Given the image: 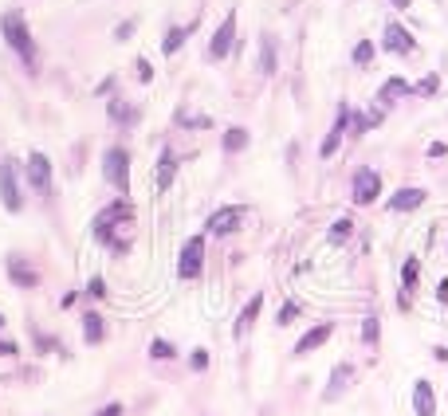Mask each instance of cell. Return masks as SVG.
I'll list each match as a JSON object with an SVG mask.
<instances>
[{
	"instance_id": "1",
	"label": "cell",
	"mask_w": 448,
	"mask_h": 416,
	"mask_svg": "<svg viewBox=\"0 0 448 416\" xmlns=\"http://www.w3.org/2000/svg\"><path fill=\"white\" fill-rule=\"evenodd\" d=\"M95 240H99L107 251H126L134 244V204L126 197H118L114 204H107L90 224Z\"/></svg>"
},
{
	"instance_id": "2",
	"label": "cell",
	"mask_w": 448,
	"mask_h": 416,
	"mask_svg": "<svg viewBox=\"0 0 448 416\" xmlns=\"http://www.w3.org/2000/svg\"><path fill=\"white\" fill-rule=\"evenodd\" d=\"M0 32H4L8 48L24 60V67L36 71V40H32V32H28V24H24L20 12H4V16H0Z\"/></svg>"
},
{
	"instance_id": "3",
	"label": "cell",
	"mask_w": 448,
	"mask_h": 416,
	"mask_svg": "<svg viewBox=\"0 0 448 416\" xmlns=\"http://www.w3.org/2000/svg\"><path fill=\"white\" fill-rule=\"evenodd\" d=\"M102 177L118 188L122 197L130 193V153L122 146H110L107 153H102Z\"/></svg>"
},
{
	"instance_id": "4",
	"label": "cell",
	"mask_w": 448,
	"mask_h": 416,
	"mask_svg": "<svg viewBox=\"0 0 448 416\" xmlns=\"http://www.w3.org/2000/svg\"><path fill=\"white\" fill-rule=\"evenodd\" d=\"M0 200L8 212H20L24 208V193H20V165L12 158L0 161Z\"/></svg>"
},
{
	"instance_id": "5",
	"label": "cell",
	"mask_w": 448,
	"mask_h": 416,
	"mask_svg": "<svg viewBox=\"0 0 448 416\" xmlns=\"http://www.w3.org/2000/svg\"><path fill=\"white\" fill-rule=\"evenodd\" d=\"M201 268H205V236H189L185 248L177 256V275L181 279H197Z\"/></svg>"
},
{
	"instance_id": "6",
	"label": "cell",
	"mask_w": 448,
	"mask_h": 416,
	"mask_svg": "<svg viewBox=\"0 0 448 416\" xmlns=\"http://www.w3.org/2000/svg\"><path fill=\"white\" fill-rule=\"evenodd\" d=\"M232 43H236V12H229L224 20H220V28L212 32V40H209V60L220 63L224 55L232 51Z\"/></svg>"
},
{
	"instance_id": "7",
	"label": "cell",
	"mask_w": 448,
	"mask_h": 416,
	"mask_svg": "<svg viewBox=\"0 0 448 416\" xmlns=\"http://www.w3.org/2000/svg\"><path fill=\"white\" fill-rule=\"evenodd\" d=\"M28 185L36 188L40 197H48V193H51V161L43 158L40 149L28 153Z\"/></svg>"
},
{
	"instance_id": "8",
	"label": "cell",
	"mask_w": 448,
	"mask_h": 416,
	"mask_svg": "<svg viewBox=\"0 0 448 416\" xmlns=\"http://www.w3.org/2000/svg\"><path fill=\"white\" fill-rule=\"evenodd\" d=\"M240 208L236 204H224V208H217V212H212L209 216V224H205V232H209V236H232V232L240 228Z\"/></svg>"
},
{
	"instance_id": "9",
	"label": "cell",
	"mask_w": 448,
	"mask_h": 416,
	"mask_svg": "<svg viewBox=\"0 0 448 416\" xmlns=\"http://www.w3.org/2000/svg\"><path fill=\"white\" fill-rule=\"evenodd\" d=\"M381 48L393 51V55H413V51H417V40H413L401 24H386V32H381Z\"/></svg>"
},
{
	"instance_id": "10",
	"label": "cell",
	"mask_w": 448,
	"mask_h": 416,
	"mask_svg": "<svg viewBox=\"0 0 448 416\" xmlns=\"http://www.w3.org/2000/svg\"><path fill=\"white\" fill-rule=\"evenodd\" d=\"M381 193V177L374 169H362L358 177H354V204H374Z\"/></svg>"
},
{
	"instance_id": "11",
	"label": "cell",
	"mask_w": 448,
	"mask_h": 416,
	"mask_svg": "<svg viewBox=\"0 0 448 416\" xmlns=\"http://www.w3.org/2000/svg\"><path fill=\"white\" fill-rule=\"evenodd\" d=\"M350 381H354V366H350V361H342V366L330 373L327 389H323V401H327V405H330V401H339V396L350 389Z\"/></svg>"
},
{
	"instance_id": "12",
	"label": "cell",
	"mask_w": 448,
	"mask_h": 416,
	"mask_svg": "<svg viewBox=\"0 0 448 416\" xmlns=\"http://www.w3.org/2000/svg\"><path fill=\"white\" fill-rule=\"evenodd\" d=\"M259 310H264V295L256 291V295H252L248 303H244V310L236 314V326H232V330H236V338H248V334H252V326H256Z\"/></svg>"
},
{
	"instance_id": "13",
	"label": "cell",
	"mask_w": 448,
	"mask_h": 416,
	"mask_svg": "<svg viewBox=\"0 0 448 416\" xmlns=\"http://www.w3.org/2000/svg\"><path fill=\"white\" fill-rule=\"evenodd\" d=\"M330 334H334V322H319L315 330H307V334L295 342V354L303 357V354H311V349H319V346H327L330 342Z\"/></svg>"
},
{
	"instance_id": "14",
	"label": "cell",
	"mask_w": 448,
	"mask_h": 416,
	"mask_svg": "<svg viewBox=\"0 0 448 416\" xmlns=\"http://www.w3.org/2000/svg\"><path fill=\"white\" fill-rule=\"evenodd\" d=\"M413 412L417 416H437V393L428 381H417L413 385Z\"/></svg>"
},
{
	"instance_id": "15",
	"label": "cell",
	"mask_w": 448,
	"mask_h": 416,
	"mask_svg": "<svg viewBox=\"0 0 448 416\" xmlns=\"http://www.w3.org/2000/svg\"><path fill=\"white\" fill-rule=\"evenodd\" d=\"M425 204V188H398L393 197H389V208L393 212H413V208Z\"/></svg>"
},
{
	"instance_id": "16",
	"label": "cell",
	"mask_w": 448,
	"mask_h": 416,
	"mask_svg": "<svg viewBox=\"0 0 448 416\" xmlns=\"http://www.w3.org/2000/svg\"><path fill=\"white\" fill-rule=\"evenodd\" d=\"M8 279L16 283V287H36V283H40V275L32 271L28 259H16V256L8 259Z\"/></svg>"
},
{
	"instance_id": "17",
	"label": "cell",
	"mask_w": 448,
	"mask_h": 416,
	"mask_svg": "<svg viewBox=\"0 0 448 416\" xmlns=\"http://www.w3.org/2000/svg\"><path fill=\"white\" fill-rule=\"evenodd\" d=\"M405 95H413V87L405 79H386V87L378 90V106H389V102L405 99Z\"/></svg>"
},
{
	"instance_id": "18",
	"label": "cell",
	"mask_w": 448,
	"mask_h": 416,
	"mask_svg": "<svg viewBox=\"0 0 448 416\" xmlns=\"http://www.w3.org/2000/svg\"><path fill=\"white\" fill-rule=\"evenodd\" d=\"M102 318L95 314V310H83V338H87V346H99L102 342Z\"/></svg>"
},
{
	"instance_id": "19",
	"label": "cell",
	"mask_w": 448,
	"mask_h": 416,
	"mask_svg": "<svg viewBox=\"0 0 448 416\" xmlns=\"http://www.w3.org/2000/svg\"><path fill=\"white\" fill-rule=\"evenodd\" d=\"M110 122H118V126H134V122H138V106L114 99V102H110Z\"/></svg>"
},
{
	"instance_id": "20",
	"label": "cell",
	"mask_w": 448,
	"mask_h": 416,
	"mask_svg": "<svg viewBox=\"0 0 448 416\" xmlns=\"http://www.w3.org/2000/svg\"><path fill=\"white\" fill-rule=\"evenodd\" d=\"M276 71V43L271 36H259V75H271Z\"/></svg>"
},
{
	"instance_id": "21",
	"label": "cell",
	"mask_w": 448,
	"mask_h": 416,
	"mask_svg": "<svg viewBox=\"0 0 448 416\" xmlns=\"http://www.w3.org/2000/svg\"><path fill=\"white\" fill-rule=\"evenodd\" d=\"M173 118H177V126H189V130H209L212 126V114H189V110H177Z\"/></svg>"
},
{
	"instance_id": "22",
	"label": "cell",
	"mask_w": 448,
	"mask_h": 416,
	"mask_svg": "<svg viewBox=\"0 0 448 416\" xmlns=\"http://www.w3.org/2000/svg\"><path fill=\"white\" fill-rule=\"evenodd\" d=\"M173 177H177V165H173V153H161L158 161V188H170Z\"/></svg>"
},
{
	"instance_id": "23",
	"label": "cell",
	"mask_w": 448,
	"mask_h": 416,
	"mask_svg": "<svg viewBox=\"0 0 448 416\" xmlns=\"http://www.w3.org/2000/svg\"><path fill=\"white\" fill-rule=\"evenodd\" d=\"M248 146V130H240V126H232L229 134H224V149L229 153H240V149Z\"/></svg>"
},
{
	"instance_id": "24",
	"label": "cell",
	"mask_w": 448,
	"mask_h": 416,
	"mask_svg": "<svg viewBox=\"0 0 448 416\" xmlns=\"http://www.w3.org/2000/svg\"><path fill=\"white\" fill-rule=\"evenodd\" d=\"M185 36H189V28H170V32H165V40H161V51H165V55H173V51L185 43Z\"/></svg>"
},
{
	"instance_id": "25",
	"label": "cell",
	"mask_w": 448,
	"mask_h": 416,
	"mask_svg": "<svg viewBox=\"0 0 448 416\" xmlns=\"http://www.w3.org/2000/svg\"><path fill=\"white\" fill-rule=\"evenodd\" d=\"M417 271H421V259H417V256H409V259H405V268H401V283H405V291L417 287Z\"/></svg>"
},
{
	"instance_id": "26",
	"label": "cell",
	"mask_w": 448,
	"mask_h": 416,
	"mask_svg": "<svg viewBox=\"0 0 448 416\" xmlns=\"http://www.w3.org/2000/svg\"><path fill=\"white\" fill-rule=\"evenodd\" d=\"M350 232H354V220H350V216H342L339 224L330 228V244H346V240H350Z\"/></svg>"
},
{
	"instance_id": "27",
	"label": "cell",
	"mask_w": 448,
	"mask_h": 416,
	"mask_svg": "<svg viewBox=\"0 0 448 416\" xmlns=\"http://www.w3.org/2000/svg\"><path fill=\"white\" fill-rule=\"evenodd\" d=\"M354 63H358V67H369V63H374V43L369 40L354 43Z\"/></svg>"
},
{
	"instance_id": "28",
	"label": "cell",
	"mask_w": 448,
	"mask_h": 416,
	"mask_svg": "<svg viewBox=\"0 0 448 416\" xmlns=\"http://www.w3.org/2000/svg\"><path fill=\"white\" fill-rule=\"evenodd\" d=\"M378 330H381V326H378V318L369 314L366 322H362V342H366V346H378V338H381Z\"/></svg>"
},
{
	"instance_id": "29",
	"label": "cell",
	"mask_w": 448,
	"mask_h": 416,
	"mask_svg": "<svg viewBox=\"0 0 448 416\" xmlns=\"http://www.w3.org/2000/svg\"><path fill=\"white\" fill-rule=\"evenodd\" d=\"M440 90V79L437 75H425L421 83H413V95H437Z\"/></svg>"
},
{
	"instance_id": "30",
	"label": "cell",
	"mask_w": 448,
	"mask_h": 416,
	"mask_svg": "<svg viewBox=\"0 0 448 416\" xmlns=\"http://www.w3.org/2000/svg\"><path fill=\"white\" fill-rule=\"evenodd\" d=\"M149 357H158V361H165V357H177V349H173L170 342H161V338H158V342L149 346Z\"/></svg>"
},
{
	"instance_id": "31",
	"label": "cell",
	"mask_w": 448,
	"mask_h": 416,
	"mask_svg": "<svg viewBox=\"0 0 448 416\" xmlns=\"http://www.w3.org/2000/svg\"><path fill=\"white\" fill-rule=\"evenodd\" d=\"M299 310H303L299 303H287V307L279 310V326H287V322H295V318H299Z\"/></svg>"
},
{
	"instance_id": "32",
	"label": "cell",
	"mask_w": 448,
	"mask_h": 416,
	"mask_svg": "<svg viewBox=\"0 0 448 416\" xmlns=\"http://www.w3.org/2000/svg\"><path fill=\"white\" fill-rule=\"evenodd\" d=\"M189 361H193V369H197V373H201V369H209V349H193Z\"/></svg>"
},
{
	"instance_id": "33",
	"label": "cell",
	"mask_w": 448,
	"mask_h": 416,
	"mask_svg": "<svg viewBox=\"0 0 448 416\" xmlns=\"http://www.w3.org/2000/svg\"><path fill=\"white\" fill-rule=\"evenodd\" d=\"M16 354H20V346L8 342V338H0V357H16Z\"/></svg>"
},
{
	"instance_id": "34",
	"label": "cell",
	"mask_w": 448,
	"mask_h": 416,
	"mask_svg": "<svg viewBox=\"0 0 448 416\" xmlns=\"http://www.w3.org/2000/svg\"><path fill=\"white\" fill-rule=\"evenodd\" d=\"M95 416H122V405H118V401H110V405H102Z\"/></svg>"
},
{
	"instance_id": "35",
	"label": "cell",
	"mask_w": 448,
	"mask_h": 416,
	"mask_svg": "<svg viewBox=\"0 0 448 416\" xmlns=\"http://www.w3.org/2000/svg\"><path fill=\"white\" fill-rule=\"evenodd\" d=\"M138 79H142V83H149V79H154V67H149L146 60H138Z\"/></svg>"
},
{
	"instance_id": "36",
	"label": "cell",
	"mask_w": 448,
	"mask_h": 416,
	"mask_svg": "<svg viewBox=\"0 0 448 416\" xmlns=\"http://www.w3.org/2000/svg\"><path fill=\"white\" fill-rule=\"evenodd\" d=\"M444 153H448L444 141H433V146H428V158H444Z\"/></svg>"
},
{
	"instance_id": "37",
	"label": "cell",
	"mask_w": 448,
	"mask_h": 416,
	"mask_svg": "<svg viewBox=\"0 0 448 416\" xmlns=\"http://www.w3.org/2000/svg\"><path fill=\"white\" fill-rule=\"evenodd\" d=\"M90 295H95V298H102V295H107V287H102V279H95V283H90Z\"/></svg>"
},
{
	"instance_id": "38",
	"label": "cell",
	"mask_w": 448,
	"mask_h": 416,
	"mask_svg": "<svg viewBox=\"0 0 448 416\" xmlns=\"http://www.w3.org/2000/svg\"><path fill=\"white\" fill-rule=\"evenodd\" d=\"M393 4H398V8H409V0H393Z\"/></svg>"
}]
</instances>
